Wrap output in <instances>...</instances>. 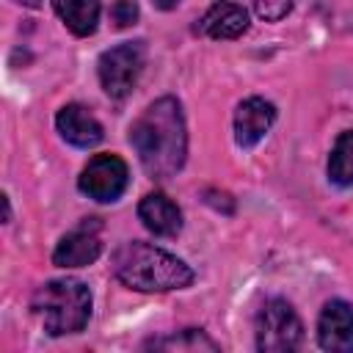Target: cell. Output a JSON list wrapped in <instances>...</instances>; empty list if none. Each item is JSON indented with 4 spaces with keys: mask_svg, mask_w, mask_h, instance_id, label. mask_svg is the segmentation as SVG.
Returning <instances> with one entry per match:
<instances>
[{
    "mask_svg": "<svg viewBox=\"0 0 353 353\" xmlns=\"http://www.w3.org/2000/svg\"><path fill=\"white\" fill-rule=\"evenodd\" d=\"M130 143L149 176L168 179L171 174H176L188 154L182 105L174 97L154 99L130 127Z\"/></svg>",
    "mask_w": 353,
    "mask_h": 353,
    "instance_id": "1",
    "label": "cell"
},
{
    "mask_svg": "<svg viewBox=\"0 0 353 353\" xmlns=\"http://www.w3.org/2000/svg\"><path fill=\"white\" fill-rule=\"evenodd\" d=\"M113 273L121 284L138 292H168V290H182L193 281V270L179 256L141 240L116 248Z\"/></svg>",
    "mask_w": 353,
    "mask_h": 353,
    "instance_id": "2",
    "label": "cell"
},
{
    "mask_svg": "<svg viewBox=\"0 0 353 353\" xmlns=\"http://www.w3.org/2000/svg\"><path fill=\"white\" fill-rule=\"evenodd\" d=\"M30 309L50 336L77 334L91 317V290L80 279H55L33 292Z\"/></svg>",
    "mask_w": 353,
    "mask_h": 353,
    "instance_id": "3",
    "label": "cell"
},
{
    "mask_svg": "<svg viewBox=\"0 0 353 353\" xmlns=\"http://www.w3.org/2000/svg\"><path fill=\"white\" fill-rule=\"evenodd\" d=\"M143 63H146L143 41H124V44L105 50L97 63L99 83H102L105 94L113 99H124L135 88V83L143 72Z\"/></svg>",
    "mask_w": 353,
    "mask_h": 353,
    "instance_id": "4",
    "label": "cell"
},
{
    "mask_svg": "<svg viewBox=\"0 0 353 353\" xmlns=\"http://www.w3.org/2000/svg\"><path fill=\"white\" fill-rule=\"evenodd\" d=\"M301 339L303 325L295 309L281 298H270L256 314V347L262 353H290Z\"/></svg>",
    "mask_w": 353,
    "mask_h": 353,
    "instance_id": "5",
    "label": "cell"
},
{
    "mask_svg": "<svg viewBox=\"0 0 353 353\" xmlns=\"http://www.w3.org/2000/svg\"><path fill=\"white\" fill-rule=\"evenodd\" d=\"M127 182H130V171L119 154H94L80 171L77 188L88 199L108 204L121 199V193L127 190Z\"/></svg>",
    "mask_w": 353,
    "mask_h": 353,
    "instance_id": "6",
    "label": "cell"
},
{
    "mask_svg": "<svg viewBox=\"0 0 353 353\" xmlns=\"http://www.w3.org/2000/svg\"><path fill=\"white\" fill-rule=\"evenodd\" d=\"M102 254V240H99V223L97 218H85L83 226L72 229L63 234L52 251V262L58 268H85Z\"/></svg>",
    "mask_w": 353,
    "mask_h": 353,
    "instance_id": "7",
    "label": "cell"
},
{
    "mask_svg": "<svg viewBox=\"0 0 353 353\" xmlns=\"http://www.w3.org/2000/svg\"><path fill=\"white\" fill-rule=\"evenodd\" d=\"M317 342L331 353H353V306L328 301L317 320Z\"/></svg>",
    "mask_w": 353,
    "mask_h": 353,
    "instance_id": "8",
    "label": "cell"
},
{
    "mask_svg": "<svg viewBox=\"0 0 353 353\" xmlns=\"http://www.w3.org/2000/svg\"><path fill=\"white\" fill-rule=\"evenodd\" d=\"M276 121V108L262 97H248L234 110V141L243 149L256 146Z\"/></svg>",
    "mask_w": 353,
    "mask_h": 353,
    "instance_id": "9",
    "label": "cell"
},
{
    "mask_svg": "<svg viewBox=\"0 0 353 353\" xmlns=\"http://www.w3.org/2000/svg\"><path fill=\"white\" fill-rule=\"evenodd\" d=\"M55 127H58L61 138L69 141V143L77 146V149H91V146H97V143L102 141V135H105V132H102V124L97 121V116H94L88 108L77 105V102H72V105H66V108L58 110Z\"/></svg>",
    "mask_w": 353,
    "mask_h": 353,
    "instance_id": "10",
    "label": "cell"
},
{
    "mask_svg": "<svg viewBox=\"0 0 353 353\" xmlns=\"http://www.w3.org/2000/svg\"><path fill=\"white\" fill-rule=\"evenodd\" d=\"M199 30L210 39H218V41L237 39L248 30V11L232 0H218L199 19Z\"/></svg>",
    "mask_w": 353,
    "mask_h": 353,
    "instance_id": "11",
    "label": "cell"
},
{
    "mask_svg": "<svg viewBox=\"0 0 353 353\" xmlns=\"http://www.w3.org/2000/svg\"><path fill=\"white\" fill-rule=\"evenodd\" d=\"M138 218L157 237H176L182 229V212L165 193H146L138 204Z\"/></svg>",
    "mask_w": 353,
    "mask_h": 353,
    "instance_id": "12",
    "label": "cell"
},
{
    "mask_svg": "<svg viewBox=\"0 0 353 353\" xmlns=\"http://www.w3.org/2000/svg\"><path fill=\"white\" fill-rule=\"evenodd\" d=\"M55 14L74 36H91L99 22V0H52Z\"/></svg>",
    "mask_w": 353,
    "mask_h": 353,
    "instance_id": "13",
    "label": "cell"
},
{
    "mask_svg": "<svg viewBox=\"0 0 353 353\" xmlns=\"http://www.w3.org/2000/svg\"><path fill=\"white\" fill-rule=\"evenodd\" d=\"M328 179L339 188L353 185V130H345L328 157Z\"/></svg>",
    "mask_w": 353,
    "mask_h": 353,
    "instance_id": "14",
    "label": "cell"
},
{
    "mask_svg": "<svg viewBox=\"0 0 353 353\" xmlns=\"http://www.w3.org/2000/svg\"><path fill=\"white\" fill-rule=\"evenodd\" d=\"M143 347H152V350H218V345L199 328H185V331H176L171 336H160V339H149Z\"/></svg>",
    "mask_w": 353,
    "mask_h": 353,
    "instance_id": "15",
    "label": "cell"
},
{
    "mask_svg": "<svg viewBox=\"0 0 353 353\" xmlns=\"http://www.w3.org/2000/svg\"><path fill=\"white\" fill-rule=\"evenodd\" d=\"M254 8L259 14V19L265 22H279L290 14L292 8V0H254Z\"/></svg>",
    "mask_w": 353,
    "mask_h": 353,
    "instance_id": "16",
    "label": "cell"
},
{
    "mask_svg": "<svg viewBox=\"0 0 353 353\" xmlns=\"http://www.w3.org/2000/svg\"><path fill=\"white\" fill-rule=\"evenodd\" d=\"M110 17L116 22V28H130L138 19V6L135 0H116L110 8Z\"/></svg>",
    "mask_w": 353,
    "mask_h": 353,
    "instance_id": "17",
    "label": "cell"
},
{
    "mask_svg": "<svg viewBox=\"0 0 353 353\" xmlns=\"http://www.w3.org/2000/svg\"><path fill=\"white\" fill-rule=\"evenodd\" d=\"M152 3H154L157 8H163V11H171V8L179 3V0H152Z\"/></svg>",
    "mask_w": 353,
    "mask_h": 353,
    "instance_id": "18",
    "label": "cell"
},
{
    "mask_svg": "<svg viewBox=\"0 0 353 353\" xmlns=\"http://www.w3.org/2000/svg\"><path fill=\"white\" fill-rule=\"evenodd\" d=\"M3 201V221H11V204H8V196H0Z\"/></svg>",
    "mask_w": 353,
    "mask_h": 353,
    "instance_id": "19",
    "label": "cell"
},
{
    "mask_svg": "<svg viewBox=\"0 0 353 353\" xmlns=\"http://www.w3.org/2000/svg\"><path fill=\"white\" fill-rule=\"evenodd\" d=\"M17 3H22V6H28V8H39V6H41V0H17Z\"/></svg>",
    "mask_w": 353,
    "mask_h": 353,
    "instance_id": "20",
    "label": "cell"
}]
</instances>
